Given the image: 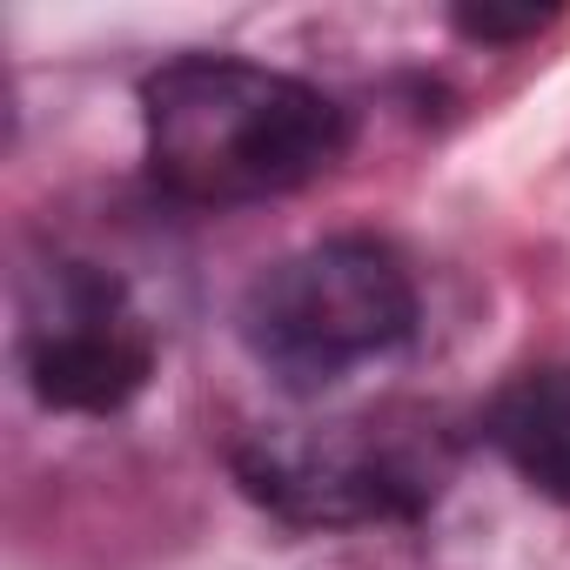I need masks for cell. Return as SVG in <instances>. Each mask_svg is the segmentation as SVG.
<instances>
[{
    "mask_svg": "<svg viewBox=\"0 0 570 570\" xmlns=\"http://www.w3.org/2000/svg\"><path fill=\"white\" fill-rule=\"evenodd\" d=\"M141 135L148 175L195 208L296 195L350 148V121L323 88L228 55H188L148 75Z\"/></svg>",
    "mask_w": 570,
    "mask_h": 570,
    "instance_id": "cell-1",
    "label": "cell"
},
{
    "mask_svg": "<svg viewBox=\"0 0 570 570\" xmlns=\"http://www.w3.org/2000/svg\"><path fill=\"white\" fill-rule=\"evenodd\" d=\"M410 330H416L410 268L363 235H336L275 262L242 296L248 356L289 390L343 383L350 370L410 343Z\"/></svg>",
    "mask_w": 570,
    "mask_h": 570,
    "instance_id": "cell-2",
    "label": "cell"
},
{
    "mask_svg": "<svg viewBox=\"0 0 570 570\" xmlns=\"http://www.w3.org/2000/svg\"><path fill=\"white\" fill-rule=\"evenodd\" d=\"M235 476L289 523H383L416 517L450 476V436L410 410H370L343 423L262 430L242 443Z\"/></svg>",
    "mask_w": 570,
    "mask_h": 570,
    "instance_id": "cell-3",
    "label": "cell"
},
{
    "mask_svg": "<svg viewBox=\"0 0 570 570\" xmlns=\"http://www.w3.org/2000/svg\"><path fill=\"white\" fill-rule=\"evenodd\" d=\"M21 363L48 410L101 416L141 396L155 370V330L108 268L48 262L21 296Z\"/></svg>",
    "mask_w": 570,
    "mask_h": 570,
    "instance_id": "cell-4",
    "label": "cell"
},
{
    "mask_svg": "<svg viewBox=\"0 0 570 570\" xmlns=\"http://www.w3.org/2000/svg\"><path fill=\"white\" fill-rule=\"evenodd\" d=\"M490 443L530 490L570 503V363H543L503 383L490 403Z\"/></svg>",
    "mask_w": 570,
    "mask_h": 570,
    "instance_id": "cell-5",
    "label": "cell"
},
{
    "mask_svg": "<svg viewBox=\"0 0 570 570\" xmlns=\"http://www.w3.org/2000/svg\"><path fill=\"white\" fill-rule=\"evenodd\" d=\"M543 21H550L543 8H523V14H490V8L476 14V8H470V14H456V28L476 35V41H517V35H537Z\"/></svg>",
    "mask_w": 570,
    "mask_h": 570,
    "instance_id": "cell-6",
    "label": "cell"
}]
</instances>
